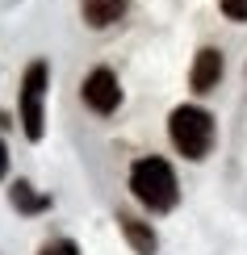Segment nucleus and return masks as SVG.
Returning a JSON list of instances; mask_svg holds the SVG:
<instances>
[{
  "mask_svg": "<svg viewBox=\"0 0 247 255\" xmlns=\"http://www.w3.org/2000/svg\"><path fill=\"white\" fill-rule=\"evenodd\" d=\"M42 255H80V247H76L71 239H59V243H46Z\"/></svg>",
  "mask_w": 247,
  "mask_h": 255,
  "instance_id": "nucleus-10",
  "label": "nucleus"
},
{
  "mask_svg": "<svg viewBox=\"0 0 247 255\" xmlns=\"http://www.w3.org/2000/svg\"><path fill=\"white\" fill-rule=\"evenodd\" d=\"M84 21H88L92 29H105V25H113V21H122L126 13V0H84Z\"/></svg>",
  "mask_w": 247,
  "mask_h": 255,
  "instance_id": "nucleus-6",
  "label": "nucleus"
},
{
  "mask_svg": "<svg viewBox=\"0 0 247 255\" xmlns=\"http://www.w3.org/2000/svg\"><path fill=\"white\" fill-rule=\"evenodd\" d=\"M218 80H222V55H218L214 46L197 50V59H193V71H189V84H193V92H210Z\"/></svg>",
  "mask_w": 247,
  "mask_h": 255,
  "instance_id": "nucleus-5",
  "label": "nucleus"
},
{
  "mask_svg": "<svg viewBox=\"0 0 247 255\" xmlns=\"http://www.w3.org/2000/svg\"><path fill=\"white\" fill-rule=\"evenodd\" d=\"M46 63H29L25 76H21V130H25V138H42V122H46V113H42V101H46Z\"/></svg>",
  "mask_w": 247,
  "mask_h": 255,
  "instance_id": "nucleus-3",
  "label": "nucleus"
},
{
  "mask_svg": "<svg viewBox=\"0 0 247 255\" xmlns=\"http://www.w3.org/2000/svg\"><path fill=\"white\" fill-rule=\"evenodd\" d=\"M13 205L21 209V214H42V209L50 205V197L34 193V184H25V180H17V184H13Z\"/></svg>",
  "mask_w": 247,
  "mask_h": 255,
  "instance_id": "nucleus-8",
  "label": "nucleus"
},
{
  "mask_svg": "<svg viewBox=\"0 0 247 255\" xmlns=\"http://www.w3.org/2000/svg\"><path fill=\"white\" fill-rule=\"evenodd\" d=\"M218 4L231 21H247V0H218Z\"/></svg>",
  "mask_w": 247,
  "mask_h": 255,
  "instance_id": "nucleus-9",
  "label": "nucleus"
},
{
  "mask_svg": "<svg viewBox=\"0 0 247 255\" xmlns=\"http://www.w3.org/2000/svg\"><path fill=\"white\" fill-rule=\"evenodd\" d=\"M8 172V151H4V142H0V176Z\"/></svg>",
  "mask_w": 247,
  "mask_h": 255,
  "instance_id": "nucleus-11",
  "label": "nucleus"
},
{
  "mask_svg": "<svg viewBox=\"0 0 247 255\" xmlns=\"http://www.w3.org/2000/svg\"><path fill=\"white\" fill-rule=\"evenodd\" d=\"M122 222V235H126V243L138 251V255H155V247H159V239H155V230L147 226V222H138V218H117Z\"/></svg>",
  "mask_w": 247,
  "mask_h": 255,
  "instance_id": "nucleus-7",
  "label": "nucleus"
},
{
  "mask_svg": "<svg viewBox=\"0 0 247 255\" xmlns=\"http://www.w3.org/2000/svg\"><path fill=\"white\" fill-rule=\"evenodd\" d=\"M168 134H172V146L185 159H206L214 146V118L197 105H180V109H172Z\"/></svg>",
  "mask_w": 247,
  "mask_h": 255,
  "instance_id": "nucleus-2",
  "label": "nucleus"
},
{
  "mask_svg": "<svg viewBox=\"0 0 247 255\" xmlns=\"http://www.w3.org/2000/svg\"><path fill=\"white\" fill-rule=\"evenodd\" d=\"M84 105L92 113H113L122 105V88H117V76L109 67H92L84 76Z\"/></svg>",
  "mask_w": 247,
  "mask_h": 255,
  "instance_id": "nucleus-4",
  "label": "nucleus"
},
{
  "mask_svg": "<svg viewBox=\"0 0 247 255\" xmlns=\"http://www.w3.org/2000/svg\"><path fill=\"white\" fill-rule=\"evenodd\" d=\"M130 188L134 197L143 201L147 209H155V214H168L172 205H176V172H172L168 159H138V163L130 167Z\"/></svg>",
  "mask_w": 247,
  "mask_h": 255,
  "instance_id": "nucleus-1",
  "label": "nucleus"
}]
</instances>
